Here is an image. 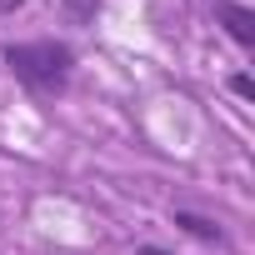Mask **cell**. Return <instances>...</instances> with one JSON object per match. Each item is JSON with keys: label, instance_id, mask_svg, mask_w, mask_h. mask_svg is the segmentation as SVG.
<instances>
[{"label": "cell", "instance_id": "52a82bcc", "mask_svg": "<svg viewBox=\"0 0 255 255\" xmlns=\"http://www.w3.org/2000/svg\"><path fill=\"white\" fill-rule=\"evenodd\" d=\"M140 255H165V250H155V245H140Z\"/></svg>", "mask_w": 255, "mask_h": 255}, {"label": "cell", "instance_id": "277c9868", "mask_svg": "<svg viewBox=\"0 0 255 255\" xmlns=\"http://www.w3.org/2000/svg\"><path fill=\"white\" fill-rule=\"evenodd\" d=\"M60 5H65V15H70L75 25H95V15H100L105 0H60Z\"/></svg>", "mask_w": 255, "mask_h": 255}, {"label": "cell", "instance_id": "8992f818", "mask_svg": "<svg viewBox=\"0 0 255 255\" xmlns=\"http://www.w3.org/2000/svg\"><path fill=\"white\" fill-rule=\"evenodd\" d=\"M20 5H25V0H0V10H5V15H15Z\"/></svg>", "mask_w": 255, "mask_h": 255}, {"label": "cell", "instance_id": "7a4b0ae2", "mask_svg": "<svg viewBox=\"0 0 255 255\" xmlns=\"http://www.w3.org/2000/svg\"><path fill=\"white\" fill-rule=\"evenodd\" d=\"M215 20L225 25V35L250 55L255 50V10L250 5H240V0H215Z\"/></svg>", "mask_w": 255, "mask_h": 255}, {"label": "cell", "instance_id": "3957f363", "mask_svg": "<svg viewBox=\"0 0 255 255\" xmlns=\"http://www.w3.org/2000/svg\"><path fill=\"white\" fill-rule=\"evenodd\" d=\"M170 225L175 230H185L190 240H200V245H230V235L220 230V220H210V215H195V210H170Z\"/></svg>", "mask_w": 255, "mask_h": 255}, {"label": "cell", "instance_id": "6da1fadb", "mask_svg": "<svg viewBox=\"0 0 255 255\" xmlns=\"http://www.w3.org/2000/svg\"><path fill=\"white\" fill-rule=\"evenodd\" d=\"M0 60L5 70L35 95V100H60L75 80V50L55 35H40V40H10L0 45Z\"/></svg>", "mask_w": 255, "mask_h": 255}, {"label": "cell", "instance_id": "5b68a950", "mask_svg": "<svg viewBox=\"0 0 255 255\" xmlns=\"http://www.w3.org/2000/svg\"><path fill=\"white\" fill-rule=\"evenodd\" d=\"M230 90H235L240 100H255V80H250L245 70H240V75H230Z\"/></svg>", "mask_w": 255, "mask_h": 255}]
</instances>
